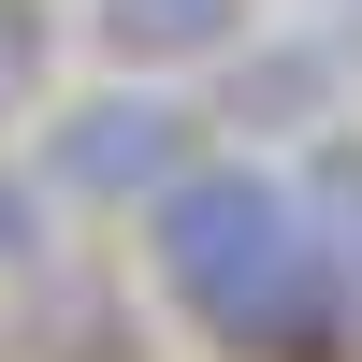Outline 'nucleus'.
Here are the masks:
<instances>
[{
	"instance_id": "obj_6",
	"label": "nucleus",
	"mask_w": 362,
	"mask_h": 362,
	"mask_svg": "<svg viewBox=\"0 0 362 362\" xmlns=\"http://www.w3.org/2000/svg\"><path fill=\"white\" fill-rule=\"evenodd\" d=\"M0 116H15V102H0Z\"/></svg>"
},
{
	"instance_id": "obj_2",
	"label": "nucleus",
	"mask_w": 362,
	"mask_h": 362,
	"mask_svg": "<svg viewBox=\"0 0 362 362\" xmlns=\"http://www.w3.org/2000/svg\"><path fill=\"white\" fill-rule=\"evenodd\" d=\"M189 160V116L160 102V87H116V102H73L58 116V145H44V174L73 203H145L160 174Z\"/></svg>"
},
{
	"instance_id": "obj_5",
	"label": "nucleus",
	"mask_w": 362,
	"mask_h": 362,
	"mask_svg": "<svg viewBox=\"0 0 362 362\" xmlns=\"http://www.w3.org/2000/svg\"><path fill=\"white\" fill-rule=\"evenodd\" d=\"M29 73H44V15L0 0V102H29Z\"/></svg>"
},
{
	"instance_id": "obj_4",
	"label": "nucleus",
	"mask_w": 362,
	"mask_h": 362,
	"mask_svg": "<svg viewBox=\"0 0 362 362\" xmlns=\"http://www.w3.org/2000/svg\"><path fill=\"white\" fill-rule=\"evenodd\" d=\"M319 218H334V261H348V319H362V160H319Z\"/></svg>"
},
{
	"instance_id": "obj_1",
	"label": "nucleus",
	"mask_w": 362,
	"mask_h": 362,
	"mask_svg": "<svg viewBox=\"0 0 362 362\" xmlns=\"http://www.w3.org/2000/svg\"><path fill=\"white\" fill-rule=\"evenodd\" d=\"M145 203H160V290L218 348H261V362H334L348 348L334 218L290 174H261V160H174Z\"/></svg>"
},
{
	"instance_id": "obj_3",
	"label": "nucleus",
	"mask_w": 362,
	"mask_h": 362,
	"mask_svg": "<svg viewBox=\"0 0 362 362\" xmlns=\"http://www.w3.org/2000/svg\"><path fill=\"white\" fill-rule=\"evenodd\" d=\"M87 29L131 73H203V58L247 44V0H87Z\"/></svg>"
}]
</instances>
